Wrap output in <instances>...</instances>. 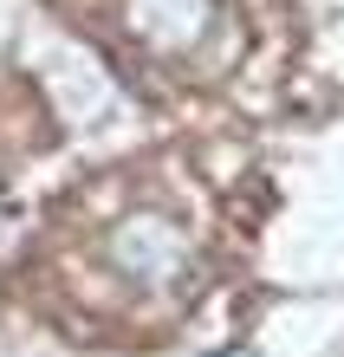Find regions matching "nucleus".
I'll list each match as a JSON object with an SVG mask.
<instances>
[{"label":"nucleus","mask_w":344,"mask_h":357,"mask_svg":"<svg viewBox=\"0 0 344 357\" xmlns=\"http://www.w3.org/2000/svg\"><path fill=\"white\" fill-rule=\"evenodd\" d=\"M234 221L188 156L104 162L46 208L27 241V292L72 338L143 351L182 325L227 280Z\"/></svg>","instance_id":"obj_1"},{"label":"nucleus","mask_w":344,"mask_h":357,"mask_svg":"<svg viewBox=\"0 0 344 357\" xmlns=\"http://www.w3.org/2000/svg\"><path fill=\"white\" fill-rule=\"evenodd\" d=\"M149 98H221L267 59L286 0H59Z\"/></svg>","instance_id":"obj_2"}]
</instances>
